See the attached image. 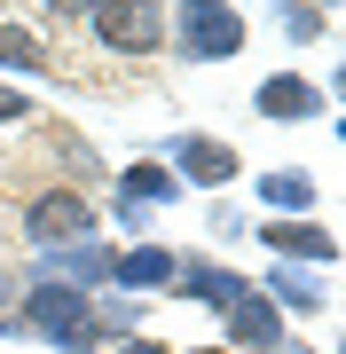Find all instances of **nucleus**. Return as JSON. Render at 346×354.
<instances>
[{"instance_id":"obj_23","label":"nucleus","mask_w":346,"mask_h":354,"mask_svg":"<svg viewBox=\"0 0 346 354\" xmlns=\"http://www.w3.org/2000/svg\"><path fill=\"white\" fill-rule=\"evenodd\" d=\"M0 339H16V315H0Z\"/></svg>"},{"instance_id":"obj_11","label":"nucleus","mask_w":346,"mask_h":354,"mask_svg":"<svg viewBox=\"0 0 346 354\" xmlns=\"http://www.w3.org/2000/svg\"><path fill=\"white\" fill-rule=\"evenodd\" d=\"M252 291L276 307L283 323H291V315H323V299H331V283H323L315 268H283V260H276V268H260V276H252Z\"/></svg>"},{"instance_id":"obj_25","label":"nucleus","mask_w":346,"mask_h":354,"mask_svg":"<svg viewBox=\"0 0 346 354\" xmlns=\"http://www.w3.org/2000/svg\"><path fill=\"white\" fill-rule=\"evenodd\" d=\"M283 354H307V346H299V339H291V346H283Z\"/></svg>"},{"instance_id":"obj_1","label":"nucleus","mask_w":346,"mask_h":354,"mask_svg":"<svg viewBox=\"0 0 346 354\" xmlns=\"http://www.w3.org/2000/svg\"><path fill=\"white\" fill-rule=\"evenodd\" d=\"M16 339H48L55 354H95V291H71V283H32L24 276V299H16Z\"/></svg>"},{"instance_id":"obj_14","label":"nucleus","mask_w":346,"mask_h":354,"mask_svg":"<svg viewBox=\"0 0 346 354\" xmlns=\"http://www.w3.org/2000/svg\"><path fill=\"white\" fill-rule=\"evenodd\" d=\"M260 205H268V221H307L323 205V189L307 165H276V174H260Z\"/></svg>"},{"instance_id":"obj_22","label":"nucleus","mask_w":346,"mask_h":354,"mask_svg":"<svg viewBox=\"0 0 346 354\" xmlns=\"http://www.w3.org/2000/svg\"><path fill=\"white\" fill-rule=\"evenodd\" d=\"M331 95H338V102H346V64H338V79H331Z\"/></svg>"},{"instance_id":"obj_16","label":"nucleus","mask_w":346,"mask_h":354,"mask_svg":"<svg viewBox=\"0 0 346 354\" xmlns=\"http://www.w3.org/2000/svg\"><path fill=\"white\" fill-rule=\"evenodd\" d=\"M95 339H142V299H126V291H95Z\"/></svg>"},{"instance_id":"obj_17","label":"nucleus","mask_w":346,"mask_h":354,"mask_svg":"<svg viewBox=\"0 0 346 354\" xmlns=\"http://www.w3.org/2000/svg\"><path fill=\"white\" fill-rule=\"evenodd\" d=\"M55 165H64V181L71 189H87V181H103V165H95V150L79 134H55Z\"/></svg>"},{"instance_id":"obj_24","label":"nucleus","mask_w":346,"mask_h":354,"mask_svg":"<svg viewBox=\"0 0 346 354\" xmlns=\"http://www.w3.org/2000/svg\"><path fill=\"white\" fill-rule=\"evenodd\" d=\"M189 354H229V346H189Z\"/></svg>"},{"instance_id":"obj_26","label":"nucleus","mask_w":346,"mask_h":354,"mask_svg":"<svg viewBox=\"0 0 346 354\" xmlns=\"http://www.w3.org/2000/svg\"><path fill=\"white\" fill-rule=\"evenodd\" d=\"M338 142H346V111H338Z\"/></svg>"},{"instance_id":"obj_27","label":"nucleus","mask_w":346,"mask_h":354,"mask_svg":"<svg viewBox=\"0 0 346 354\" xmlns=\"http://www.w3.org/2000/svg\"><path fill=\"white\" fill-rule=\"evenodd\" d=\"M338 354H346V330H338Z\"/></svg>"},{"instance_id":"obj_21","label":"nucleus","mask_w":346,"mask_h":354,"mask_svg":"<svg viewBox=\"0 0 346 354\" xmlns=\"http://www.w3.org/2000/svg\"><path fill=\"white\" fill-rule=\"evenodd\" d=\"M16 299H24V276H0V315H16Z\"/></svg>"},{"instance_id":"obj_5","label":"nucleus","mask_w":346,"mask_h":354,"mask_svg":"<svg viewBox=\"0 0 346 354\" xmlns=\"http://www.w3.org/2000/svg\"><path fill=\"white\" fill-rule=\"evenodd\" d=\"M173 299H197V307H213V315H229V307L252 299V268H229V260H213V252H181Z\"/></svg>"},{"instance_id":"obj_10","label":"nucleus","mask_w":346,"mask_h":354,"mask_svg":"<svg viewBox=\"0 0 346 354\" xmlns=\"http://www.w3.org/2000/svg\"><path fill=\"white\" fill-rule=\"evenodd\" d=\"M260 244L283 268H338V236L323 221H260Z\"/></svg>"},{"instance_id":"obj_18","label":"nucleus","mask_w":346,"mask_h":354,"mask_svg":"<svg viewBox=\"0 0 346 354\" xmlns=\"http://www.w3.org/2000/svg\"><path fill=\"white\" fill-rule=\"evenodd\" d=\"M276 16H283V39H291V48H315V39H323V24H331L315 0H291V8H276Z\"/></svg>"},{"instance_id":"obj_8","label":"nucleus","mask_w":346,"mask_h":354,"mask_svg":"<svg viewBox=\"0 0 346 354\" xmlns=\"http://www.w3.org/2000/svg\"><path fill=\"white\" fill-rule=\"evenodd\" d=\"M252 111L268 118V127H307L323 118V79H299V71H268L252 87Z\"/></svg>"},{"instance_id":"obj_3","label":"nucleus","mask_w":346,"mask_h":354,"mask_svg":"<svg viewBox=\"0 0 346 354\" xmlns=\"http://www.w3.org/2000/svg\"><path fill=\"white\" fill-rule=\"evenodd\" d=\"M32 252H55V244H79V236H103V213L87 205V189H71V181H48V189L24 197V213H16Z\"/></svg>"},{"instance_id":"obj_2","label":"nucleus","mask_w":346,"mask_h":354,"mask_svg":"<svg viewBox=\"0 0 346 354\" xmlns=\"http://www.w3.org/2000/svg\"><path fill=\"white\" fill-rule=\"evenodd\" d=\"M166 48L181 64H229L244 48V8L236 0H181V8H166Z\"/></svg>"},{"instance_id":"obj_12","label":"nucleus","mask_w":346,"mask_h":354,"mask_svg":"<svg viewBox=\"0 0 346 354\" xmlns=\"http://www.w3.org/2000/svg\"><path fill=\"white\" fill-rule=\"evenodd\" d=\"M173 276H181V252H166V244H126V252L110 260V283L126 291V299H150V291H173Z\"/></svg>"},{"instance_id":"obj_13","label":"nucleus","mask_w":346,"mask_h":354,"mask_svg":"<svg viewBox=\"0 0 346 354\" xmlns=\"http://www.w3.org/2000/svg\"><path fill=\"white\" fill-rule=\"evenodd\" d=\"M110 197L134 205V213H166V205H181L189 189H181V181H173L157 158H134V165H118V174H110Z\"/></svg>"},{"instance_id":"obj_19","label":"nucleus","mask_w":346,"mask_h":354,"mask_svg":"<svg viewBox=\"0 0 346 354\" xmlns=\"http://www.w3.org/2000/svg\"><path fill=\"white\" fill-rule=\"evenodd\" d=\"M32 118V95L24 87H0V127H24Z\"/></svg>"},{"instance_id":"obj_6","label":"nucleus","mask_w":346,"mask_h":354,"mask_svg":"<svg viewBox=\"0 0 346 354\" xmlns=\"http://www.w3.org/2000/svg\"><path fill=\"white\" fill-rule=\"evenodd\" d=\"M166 174L181 181V189H229V181L244 174V158L220 134H173L166 142Z\"/></svg>"},{"instance_id":"obj_20","label":"nucleus","mask_w":346,"mask_h":354,"mask_svg":"<svg viewBox=\"0 0 346 354\" xmlns=\"http://www.w3.org/2000/svg\"><path fill=\"white\" fill-rule=\"evenodd\" d=\"M110 354H173V346H166V339H150V330H142V339H118Z\"/></svg>"},{"instance_id":"obj_15","label":"nucleus","mask_w":346,"mask_h":354,"mask_svg":"<svg viewBox=\"0 0 346 354\" xmlns=\"http://www.w3.org/2000/svg\"><path fill=\"white\" fill-rule=\"evenodd\" d=\"M0 71H16V79H39V71H48V48H39V32H32V24H16V16L0 24Z\"/></svg>"},{"instance_id":"obj_4","label":"nucleus","mask_w":346,"mask_h":354,"mask_svg":"<svg viewBox=\"0 0 346 354\" xmlns=\"http://www.w3.org/2000/svg\"><path fill=\"white\" fill-rule=\"evenodd\" d=\"M87 32L103 39L110 55H166V8L157 0H95V16H87Z\"/></svg>"},{"instance_id":"obj_7","label":"nucleus","mask_w":346,"mask_h":354,"mask_svg":"<svg viewBox=\"0 0 346 354\" xmlns=\"http://www.w3.org/2000/svg\"><path fill=\"white\" fill-rule=\"evenodd\" d=\"M110 260H118V244H103V236H79V244H55V252H39V260H32V283L103 291V283H110Z\"/></svg>"},{"instance_id":"obj_9","label":"nucleus","mask_w":346,"mask_h":354,"mask_svg":"<svg viewBox=\"0 0 346 354\" xmlns=\"http://www.w3.org/2000/svg\"><path fill=\"white\" fill-rule=\"evenodd\" d=\"M220 346H229V354H283V346H291V323H283L276 307L252 291L244 307H229V315H220Z\"/></svg>"}]
</instances>
